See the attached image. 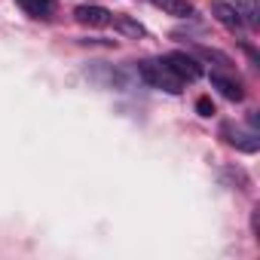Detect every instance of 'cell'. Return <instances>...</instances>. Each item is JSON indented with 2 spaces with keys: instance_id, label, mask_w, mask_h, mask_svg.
Returning <instances> with one entry per match:
<instances>
[{
  "instance_id": "cell-1",
  "label": "cell",
  "mask_w": 260,
  "mask_h": 260,
  "mask_svg": "<svg viewBox=\"0 0 260 260\" xmlns=\"http://www.w3.org/2000/svg\"><path fill=\"white\" fill-rule=\"evenodd\" d=\"M138 77H141L147 86L162 89V92H169V95L184 92V80L166 64V58H144V61H138Z\"/></svg>"
},
{
  "instance_id": "cell-2",
  "label": "cell",
  "mask_w": 260,
  "mask_h": 260,
  "mask_svg": "<svg viewBox=\"0 0 260 260\" xmlns=\"http://www.w3.org/2000/svg\"><path fill=\"white\" fill-rule=\"evenodd\" d=\"M220 135H226V141L233 144V147H239V150H245V153H257L260 150V135L254 132V128H239V125H233V122H223V128H220Z\"/></svg>"
},
{
  "instance_id": "cell-3",
  "label": "cell",
  "mask_w": 260,
  "mask_h": 260,
  "mask_svg": "<svg viewBox=\"0 0 260 260\" xmlns=\"http://www.w3.org/2000/svg\"><path fill=\"white\" fill-rule=\"evenodd\" d=\"M166 64L181 77V80H199L202 77V64H199V58H193L190 52H169L166 55Z\"/></svg>"
},
{
  "instance_id": "cell-4",
  "label": "cell",
  "mask_w": 260,
  "mask_h": 260,
  "mask_svg": "<svg viewBox=\"0 0 260 260\" xmlns=\"http://www.w3.org/2000/svg\"><path fill=\"white\" fill-rule=\"evenodd\" d=\"M74 19L86 28H107L113 22V13L104 10V7H95V4H83V7L74 10Z\"/></svg>"
},
{
  "instance_id": "cell-5",
  "label": "cell",
  "mask_w": 260,
  "mask_h": 260,
  "mask_svg": "<svg viewBox=\"0 0 260 260\" xmlns=\"http://www.w3.org/2000/svg\"><path fill=\"white\" fill-rule=\"evenodd\" d=\"M211 16H214L226 31H242V28H245L242 19H239V13L233 10V4H226V0H211Z\"/></svg>"
},
{
  "instance_id": "cell-6",
  "label": "cell",
  "mask_w": 260,
  "mask_h": 260,
  "mask_svg": "<svg viewBox=\"0 0 260 260\" xmlns=\"http://www.w3.org/2000/svg\"><path fill=\"white\" fill-rule=\"evenodd\" d=\"M211 86L226 98V101H242L245 98V92H242V86H239V80H233V77H226V74H211Z\"/></svg>"
},
{
  "instance_id": "cell-7",
  "label": "cell",
  "mask_w": 260,
  "mask_h": 260,
  "mask_svg": "<svg viewBox=\"0 0 260 260\" xmlns=\"http://www.w3.org/2000/svg\"><path fill=\"white\" fill-rule=\"evenodd\" d=\"M233 10L239 13L245 28H257L260 25V0H233Z\"/></svg>"
},
{
  "instance_id": "cell-8",
  "label": "cell",
  "mask_w": 260,
  "mask_h": 260,
  "mask_svg": "<svg viewBox=\"0 0 260 260\" xmlns=\"http://www.w3.org/2000/svg\"><path fill=\"white\" fill-rule=\"evenodd\" d=\"M147 4H153L156 10H162L169 16H178V19H190L193 16V4H190V0H147Z\"/></svg>"
},
{
  "instance_id": "cell-9",
  "label": "cell",
  "mask_w": 260,
  "mask_h": 260,
  "mask_svg": "<svg viewBox=\"0 0 260 260\" xmlns=\"http://www.w3.org/2000/svg\"><path fill=\"white\" fill-rule=\"evenodd\" d=\"M122 37H132V40H141V37H147V28L141 25V22H135L132 16H116L113 22H110Z\"/></svg>"
},
{
  "instance_id": "cell-10",
  "label": "cell",
  "mask_w": 260,
  "mask_h": 260,
  "mask_svg": "<svg viewBox=\"0 0 260 260\" xmlns=\"http://www.w3.org/2000/svg\"><path fill=\"white\" fill-rule=\"evenodd\" d=\"M19 7L34 19H49L55 13V0H19Z\"/></svg>"
},
{
  "instance_id": "cell-11",
  "label": "cell",
  "mask_w": 260,
  "mask_h": 260,
  "mask_svg": "<svg viewBox=\"0 0 260 260\" xmlns=\"http://www.w3.org/2000/svg\"><path fill=\"white\" fill-rule=\"evenodd\" d=\"M190 55H193V58H199V61H214V64H217V68H223V71H230V68H233L230 55H223V52H217V49H211V46H196Z\"/></svg>"
},
{
  "instance_id": "cell-12",
  "label": "cell",
  "mask_w": 260,
  "mask_h": 260,
  "mask_svg": "<svg viewBox=\"0 0 260 260\" xmlns=\"http://www.w3.org/2000/svg\"><path fill=\"white\" fill-rule=\"evenodd\" d=\"M196 110H199V116H211V113H214V104H211V98H205V95H202V98L196 101Z\"/></svg>"
},
{
  "instance_id": "cell-13",
  "label": "cell",
  "mask_w": 260,
  "mask_h": 260,
  "mask_svg": "<svg viewBox=\"0 0 260 260\" xmlns=\"http://www.w3.org/2000/svg\"><path fill=\"white\" fill-rule=\"evenodd\" d=\"M251 230H254V236L260 239V211H254V214H251Z\"/></svg>"
}]
</instances>
